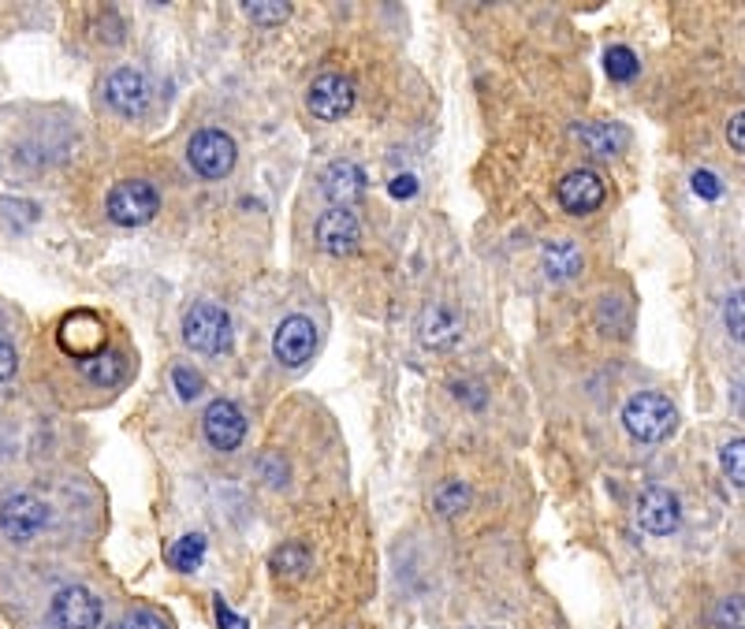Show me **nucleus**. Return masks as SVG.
I'll list each match as a JSON object with an SVG mask.
<instances>
[{"label": "nucleus", "mask_w": 745, "mask_h": 629, "mask_svg": "<svg viewBox=\"0 0 745 629\" xmlns=\"http://www.w3.org/2000/svg\"><path fill=\"white\" fill-rule=\"evenodd\" d=\"M693 194H698V198H704V202H720V198H723V183H720V175L709 172V169L693 172Z\"/></svg>", "instance_id": "nucleus-27"}, {"label": "nucleus", "mask_w": 745, "mask_h": 629, "mask_svg": "<svg viewBox=\"0 0 745 629\" xmlns=\"http://www.w3.org/2000/svg\"><path fill=\"white\" fill-rule=\"evenodd\" d=\"M555 198L571 216H590L604 205L607 186L593 169H574L555 183Z\"/></svg>", "instance_id": "nucleus-10"}, {"label": "nucleus", "mask_w": 745, "mask_h": 629, "mask_svg": "<svg viewBox=\"0 0 745 629\" xmlns=\"http://www.w3.org/2000/svg\"><path fill=\"white\" fill-rule=\"evenodd\" d=\"M313 350H317V328H313L310 317L291 313V317H283L277 324V332H272V354H277L280 366H288V369L306 366L313 358Z\"/></svg>", "instance_id": "nucleus-9"}, {"label": "nucleus", "mask_w": 745, "mask_h": 629, "mask_svg": "<svg viewBox=\"0 0 745 629\" xmlns=\"http://www.w3.org/2000/svg\"><path fill=\"white\" fill-rule=\"evenodd\" d=\"M105 101H109L120 116H142L145 108L153 105V78L142 72V67H116V72L105 78Z\"/></svg>", "instance_id": "nucleus-7"}, {"label": "nucleus", "mask_w": 745, "mask_h": 629, "mask_svg": "<svg viewBox=\"0 0 745 629\" xmlns=\"http://www.w3.org/2000/svg\"><path fill=\"white\" fill-rule=\"evenodd\" d=\"M388 191H391V198L410 202V198H414V194H418V175H410V172L396 175V180L388 183Z\"/></svg>", "instance_id": "nucleus-30"}, {"label": "nucleus", "mask_w": 745, "mask_h": 629, "mask_svg": "<svg viewBox=\"0 0 745 629\" xmlns=\"http://www.w3.org/2000/svg\"><path fill=\"white\" fill-rule=\"evenodd\" d=\"M313 235H317V246L325 253H332V258H347V253H355L358 242H361V224L350 209L332 205V209H325L317 216Z\"/></svg>", "instance_id": "nucleus-11"}, {"label": "nucleus", "mask_w": 745, "mask_h": 629, "mask_svg": "<svg viewBox=\"0 0 745 629\" xmlns=\"http://www.w3.org/2000/svg\"><path fill=\"white\" fill-rule=\"evenodd\" d=\"M202 432L205 440H209V447L228 455V451L239 447L242 436H247V417H242V410L235 406L231 399H213L202 414Z\"/></svg>", "instance_id": "nucleus-14"}, {"label": "nucleus", "mask_w": 745, "mask_h": 629, "mask_svg": "<svg viewBox=\"0 0 745 629\" xmlns=\"http://www.w3.org/2000/svg\"><path fill=\"white\" fill-rule=\"evenodd\" d=\"M623 425L641 444H663L674 429H679V410L660 391H637L623 406Z\"/></svg>", "instance_id": "nucleus-1"}, {"label": "nucleus", "mask_w": 745, "mask_h": 629, "mask_svg": "<svg viewBox=\"0 0 745 629\" xmlns=\"http://www.w3.org/2000/svg\"><path fill=\"white\" fill-rule=\"evenodd\" d=\"M715 626L720 629H742V596H727L720 599V607H715Z\"/></svg>", "instance_id": "nucleus-26"}, {"label": "nucleus", "mask_w": 745, "mask_h": 629, "mask_svg": "<svg viewBox=\"0 0 745 629\" xmlns=\"http://www.w3.org/2000/svg\"><path fill=\"white\" fill-rule=\"evenodd\" d=\"M183 343L198 354H224L231 347L228 310L213 306V302H198V306H191L183 317Z\"/></svg>", "instance_id": "nucleus-4"}, {"label": "nucleus", "mask_w": 745, "mask_h": 629, "mask_svg": "<svg viewBox=\"0 0 745 629\" xmlns=\"http://www.w3.org/2000/svg\"><path fill=\"white\" fill-rule=\"evenodd\" d=\"M253 23H264V26H277V23H283V19L291 15V8L288 4H280V0H250L247 8H242Z\"/></svg>", "instance_id": "nucleus-23"}, {"label": "nucleus", "mask_w": 745, "mask_h": 629, "mask_svg": "<svg viewBox=\"0 0 745 629\" xmlns=\"http://www.w3.org/2000/svg\"><path fill=\"white\" fill-rule=\"evenodd\" d=\"M727 139H731V150H734V153H745V116H742V112H734V116H731Z\"/></svg>", "instance_id": "nucleus-33"}, {"label": "nucleus", "mask_w": 745, "mask_h": 629, "mask_svg": "<svg viewBox=\"0 0 745 629\" xmlns=\"http://www.w3.org/2000/svg\"><path fill=\"white\" fill-rule=\"evenodd\" d=\"M217 626L220 629H250V622L242 615H235L224 599H217Z\"/></svg>", "instance_id": "nucleus-32"}, {"label": "nucleus", "mask_w": 745, "mask_h": 629, "mask_svg": "<svg viewBox=\"0 0 745 629\" xmlns=\"http://www.w3.org/2000/svg\"><path fill=\"white\" fill-rule=\"evenodd\" d=\"M310 566V552L302 544H283L280 552H272V570H288V574H302Z\"/></svg>", "instance_id": "nucleus-24"}, {"label": "nucleus", "mask_w": 745, "mask_h": 629, "mask_svg": "<svg viewBox=\"0 0 745 629\" xmlns=\"http://www.w3.org/2000/svg\"><path fill=\"white\" fill-rule=\"evenodd\" d=\"M116 629H169V622H164V615L156 611H145V607H139V611L123 615V622Z\"/></svg>", "instance_id": "nucleus-28"}, {"label": "nucleus", "mask_w": 745, "mask_h": 629, "mask_svg": "<svg viewBox=\"0 0 745 629\" xmlns=\"http://www.w3.org/2000/svg\"><path fill=\"white\" fill-rule=\"evenodd\" d=\"M604 67H607V75L615 78V83H630V78H637V72H641V64H637V56H634V48H626V45H612L604 53Z\"/></svg>", "instance_id": "nucleus-21"}, {"label": "nucleus", "mask_w": 745, "mask_h": 629, "mask_svg": "<svg viewBox=\"0 0 745 629\" xmlns=\"http://www.w3.org/2000/svg\"><path fill=\"white\" fill-rule=\"evenodd\" d=\"M235 142L231 134L217 131V127H205L191 139L186 145V161H191V169L202 175V180H224L231 169H235Z\"/></svg>", "instance_id": "nucleus-6"}, {"label": "nucleus", "mask_w": 745, "mask_h": 629, "mask_svg": "<svg viewBox=\"0 0 745 629\" xmlns=\"http://www.w3.org/2000/svg\"><path fill=\"white\" fill-rule=\"evenodd\" d=\"M15 369H19L15 347H12V343H8L4 336H0V384H4V380H12V377H15Z\"/></svg>", "instance_id": "nucleus-31"}, {"label": "nucleus", "mask_w": 745, "mask_h": 629, "mask_svg": "<svg viewBox=\"0 0 745 629\" xmlns=\"http://www.w3.org/2000/svg\"><path fill=\"white\" fill-rule=\"evenodd\" d=\"M355 83L350 78H343V75H321V78H313L310 83V90H306V105H310V112L317 116V120H325V123H336V120H343V116L355 108Z\"/></svg>", "instance_id": "nucleus-12"}, {"label": "nucleus", "mask_w": 745, "mask_h": 629, "mask_svg": "<svg viewBox=\"0 0 745 629\" xmlns=\"http://www.w3.org/2000/svg\"><path fill=\"white\" fill-rule=\"evenodd\" d=\"M205 558V536L202 533H186L169 547V566L180 570V574H194Z\"/></svg>", "instance_id": "nucleus-19"}, {"label": "nucleus", "mask_w": 745, "mask_h": 629, "mask_svg": "<svg viewBox=\"0 0 745 629\" xmlns=\"http://www.w3.org/2000/svg\"><path fill=\"white\" fill-rule=\"evenodd\" d=\"M433 507L444 518L463 514V510L469 507V485H463V480H444V485L436 488V496H433Z\"/></svg>", "instance_id": "nucleus-20"}, {"label": "nucleus", "mask_w": 745, "mask_h": 629, "mask_svg": "<svg viewBox=\"0 0 745 629\" xmlns=\"http://www.w3.org/2000/svg\"><path fill=\"white\" fill-rule=\"evenodd\" d=\"M577 139L596 156H615L626 145V131L619 123H582L577 127Z\"/></svg>", "instance_id": "nucleus-18"}, {"label": "nucleus", "mask_w": 745, "mask_h": 629, "mask_svg": "<svg viewBox=\"0 0 745 629\" xmlns=\"http://www.w3.org/2000/svg\"><path fill=\"white\" fill-rule=\"evenodd\" d=\"M541 264H544V276L555 283L574 280L577 272L585 269V253L574 239H548L541 246Z\"/></svg>", "instance_id": "nucleus-16"}, {"label": "nucleus", "mask_w": 745, "mask_h": 629, "mask_svg": "<svg viewBox=\"0 0 745 629\" xmlns=\"http://www.w3.org/2000/svg\"><path fill=\"white\" fill-rule=\"evenodd\" d=\"M325 194L339 209H350V202H358L366 194V172L355 161H336L325 172Z\"/></svg>", "instance_id": "nucleus-17"}, {"label": "nucleus", "mask_w": 745, "mask_h": 629, "mask_svg": "<svg viewBox=\"0 0 745 629\" xmlns=\"http://www.w3.org/2000/svg\"><path fill=\"white\" fill-rule=\"evenodd\" d=\"M116 339V332L109 328V321L94 310H75L56 324V347L67 361H83L101 354Z\"/></svg>", "instance_id": "nucleus-2"}, {"label": "nucleus", "mask_w": 745, "mask_h": 629, "mask_svg": "<svg viewBox=\"0 0 745 629\" xmlns=\"http://www.w3.org/2000/svg\"><path fill=\"white\" fill-rule=\"evenodd\" d=\"M723 321H727V332L734 339H742V291H734L727 299V310H723Z\"/></svg>", "instance_id": "nucleus-29"}, {"label": "nucleus", "mask_w": 745, "mask_h": 629, "mask_svg": "<svg viewBox=\"0 0 745 629\" xmlns=\"http://www.w3.org/2000/svg\"><path fill=\"white\" fill-rule=\"evenodd\" d=\"M172 384H175V391H180V399L183 402H194L205 391V380H202V372H194L191 366H175L172 369Z\"/></svg>", "instance_id": "nucleus-25"}, {"label": "nucleus", "mask_w": 745, "mask_h": 629, "mask_svg": "<svg viewBox=\"0 0 745 629\" xmlns=\"http://www.w3.org/2000/svg\"><path fill=\"white\" fill-rule=\"evenodd\" d=\"M48 618H53L56 629H97L105 618V607L90 588L64 585L48 604Z\"/></svg>", "instance_id": "nucleus-8"}, {"label": "nucleus", "mask_w": 745, "mask_h": 629, "mask_svg": "<svg viewBox=\"0 0 745 629\" xmlns=\"http://www.w3.org/2000/svg\"><path fill=\"white\" fill-rule=\"evenodd\" d=\"M418 339L425 343L429 350H451L463 339V317L451 306H444V302H433V306H425V313H421L418 321Z\"/></svg>", "instance_id": "nucleus-15"}, {"label": "nucleus", "mask_w": 745, "mask_h": 629, "mask_svg": "<svg viewBox=\"0 0 745 629\" xmlns=\"http://www.w3.org/2000/svg\"><path fill=\"white\" fill-rule=\"evenodd\" d=\"M720 466H723V474L731 477V485H734V488H742V485H745V440H742V436H734L731 444H723V451H720Z\"/></svg>", "instance_id": "nucleus-22"}, {"label": "nucleus", "mask_w": 745, "mask_h": 629, "mask_svg": "<svg viewBox=\"0 0 745 629\" xmlns=\"http://www.w3.org/2000/svg\"><path fill=\"white\" fill-rule=\"evenodd\" d=\"M105 213H109V220L120 224V228H142V224H150L153 216L161 213V194L145 180H123L116 183L109 198H105Z\"/></svg>", "instance_id": "nucleus-3"}, {"label": "nucleus", "mask_w": 745, "mask_h": 629, "mask_svg": "<svg viewBox=\"0 0 745 629\" xmlns=\"http://www.w3.org/2000/svg\"><path fill=\"white\" fill-rule=\"evenodd\" d=\"M637 525L652 536H671L674 529L682 525V503L679 496L660 485L645 488L641 499H637Z\"/></svg>", "instance_id": "nucleus-13"}, {"label": "nucleus", "mask_w": 745, "mask_h": 629, "mask_svg": "<svg viewBox=\"0 0 745 629\" xmlns=\"http://www.w3.org/2000/svg\"><path fill=\"white\" fill-rule=\"evenodd\" d=\"M48 525V503L34 491H15L0 503V533L15 544H31Z\"/></svg>", "instance_id": "nucleus-5"}]
</instances>
